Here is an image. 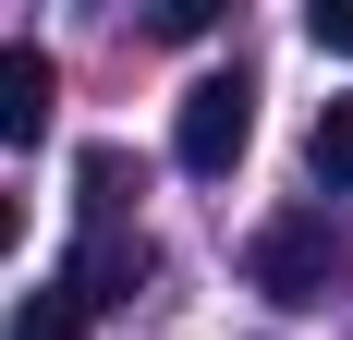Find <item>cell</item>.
<instances>
[{"label": "cell", "mask_w": 353, "mask_h": 340, "mask_svg": "<svg viewBox=\"0 0 353 340\" xmlns=\"http://www.w3.org/2000/svg\"><path fill=\"white\" fill-rule=\"evenodd\" d=\"M244 279L268 304H329V292H341V231H329L317 206H281V219L244 243Z\"/></svg>", "instance_id": "1"}, {"label": "cell", "mask_w": 353, "mask_h": 340, "mask_svg": "<svg viewBox=\"0 0 353 340\" xmlns=\"http://www.w3.org/2000/svg\"><path fill=\"white\" fill-rule=\"evenodd\" d=\"M244 146H256V85H244V73H195V85H183V109H171V158L219 182Z\"/></svg>", "instance_id": "2"}, {"label": "cell", "mask_w": 353, "mask_h": 340, "mask_svg": "<svg viewBox=\"0 0 353 340\" xmlns=\"http://www.w3.org/2000/svg\"><path fill=\"white\" fill-rule=\"evenodd\" d=\"M49 109H61V61L37 36H0V146H37Z\"/></svg>", "instance_id": "3"}, {"label": "cell", "mask_w": 353, "mask_h": 340, "mask_svg": "<svg viewBox=\"0 0 353 340\" xmlns=\"http://www.w3.org/2000/svg\"><path fill=\"white\" fill-rule=\"evenodd\" d=\"M146 268H159V255H146V231H122V219H110V231H85V255H73V279H61V292L98 316V304H134V292H146Z\"/></svg>", "instance_id": "4"}, {"label": "cell", "mask_w": 353, "mask_h": 340, "mask_svg": "<svg viewBox=\"0 0 353 340\" xmlns=\"http://www.w3.org/2000/svg\"><path fill=\"white\" fill-rule=\"evenodd\" d=\"M73 182H85V219H98V231H110V219L146 195V170L122 158V146H85V158H73Z\"/></svg>", "instance_id": "5"}, {"label": "cell", "mask_w": 353, "mask_h": 340, "mask_svg": "<svg viewBox=\"0 0 353 340\" xmlns=\"http://www.w3.org/2000/svg\"><path fill=\"white\" fill-rule=\"evenodd\" d=\"M305 158H317V182H341V195H353V98H329V109H317Z\"/></svg>", "instance_id": "6"}, {"label": "cell", "mask_w": 353, "mask_h": 340, "mask_svg": "<svg viewBox=\"0 0 353 340\" xmlns=\"http://www.w3.org/2000/svg\"><path fill=\"white\" fill-rule=\"evenodd\" d=\"M0 340H85V304H73V292H37V304H12Z\"/></svg>", "instance_id": "7"}, {"label": "cell", "mask_w": 353, "mask_h": 340, "mask_svg": "<svg viewBox=\"0 0 353 340\" xmlns=\"http://www.w3.org/2000/svg\"><path fill=\"white\" fill-rule=\"evenodd\" d=\"M305 36H317L329 61H353V0H317V12H305Z\"/></svg>", "instance_id": "8"}, {"label": "cell", "mask_w": 353, "mask_h": 340, "mask_svg": "<svg viewBox=\"0 0 353 340\" xmlns=\"http://www.w3.org/2000/svg\"><path fill=\"white\" fill-rule=\"evenodd\" d=\"M12 243H25V206H12V195H0V255H12Z\"/></svg>", "instance_id": "9"}]
</instances>
